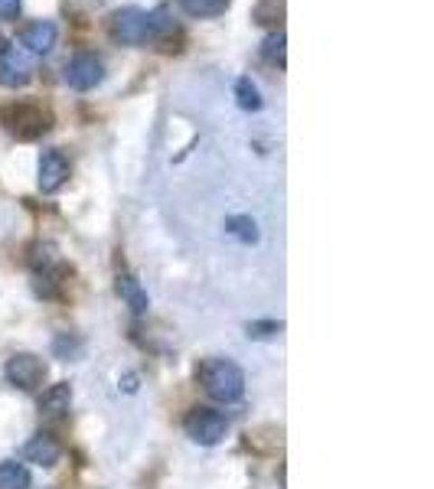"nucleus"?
<instances>
[{
  "mask_svg": "<svg viewBox=\"0 0 434 489\" xmlns=\"http://www.w3.org/2000/svg\"><path fill=\"white\" fill-rule=\"evenodd\" d=\"M200 381H203V389H206L209 399L222 401V405L239 401L245 391L242 369L235 362H229V359H209V362L200 369Z\"/></svg>",
  "mask_w": 434,
  "mask_h": 489,
  "instance_id": "1",
  "label": "nucleus"
},
{
  "mask_svg": "<svg viewBox=\"0 0 434 489\" xmlns=\"http://www.w3.org/2000/svg\"><path fill=\"white\" fill-rule=\"evenodd\" d=\"M108 36L121 46H147L157 40L154 33V20L141 7H121L108 17Z\"/></svg>",
  "mask_w": 434,
  "mask_h": 489,
  "instance_id": "2",
  "label": "nucleus"
},
{
  "mask_svg": "<svg viewBox=\"0 0 434 489\" xmlns=\"http://www.w3.org/2000/svg\"><path fill=\"white\" fill-rule=\"evenodd\" d=\"M184 428L196 444L212 447V444H219V440L226 437L229 424H226V418L219 415V411H212V408H193L190 415H186Z\"/></svg>",
  "mask_w": 434,
  "mask_h": 489,
  "instance_id": "3",
  "label": "nucleus"
},
{
  "mask_svg": "<svg viewBox=\"0 0 434 489\" xmlns=\"http://www.w3.org/2000/svg\"><path fill=\"white\" fill-rule=\"evenodd\" d=\"M4 125L10 134H17L20 141H33L50 127V118L36 105H10V108H4Z\"/></svg>",
  "mask_w": 434,
  "mask_h": 489,
  "instance_id": "4",
  "label": "nucleus"
},
{
  "mask_svg": "<svg viewBox=\"0 0 434 489\" xmlns=\"http://www.w3.org/2000/svg\"><path fill=\"white\" fill-rule=\"evenodd\" d=\"M105 79V62L95 52H76L66 62V82L76 91H92Z\"/></svg>",
  "mask_w": 434,
  "mask_h": 489,
  "instance_id": "5",
  "label": "nucleus"
},
{
  "mask_svg": "<svg viewBox=\"0 0 434 489\" xmlns=\"http://www.w3.org/2000/svg\"><path fill=\"white\" fill-rule=\"evenodd\" d=\"M42 379H46V362L30 356V353H20V356H14L7 362V381L17 385V389L33 391L42 385Z\"/></svg>",
  "mask_w": 434,
  "mask_h": 489,
  "instance_id": "6",
  "label": "nucleus"
},
{
  "mask_svg": "<svg viewBox=\"0 0 434 489\" xmlns=\"http://www.w3.org/2000/svg\"><path fill=\"white\" fill-rule=\"evenodd\" d=\"M30 79H33V62L17 46H0V85L24 89Z\"/></svg>",
  "mask_w": 434,
  "mask_h": 489,
  "instance_id": "7",
  "label": "nucleus"
},
{
  "mask_svg": "<svg viewBox=\"0 0 434 489\" xmlns=\"http://www.w3.org/2000/svg\"><path fill=\"white\" fill-rule=\"evenodd\" d=\"M69 180V160L59 150H46L40 157V190L59 193Z\"/></svg>",
  "mask_w": 434,
  "mask_h": 489,
  "instance_id": "8",
  "label": "nucleus"
},
{
  "mask_svg": "<svg viewBox=\"0 0 434 489\" xmlns=\"http://www.w3.org/2000/svg\"><path fill=\"white\" fill-rule=\"evenodd\" d=\"M56 40H59V30H56L52 20H33V24L20 33V42H24L33 56H46V52H52Z\"/></svg>",
  "mask_w": 434,
  "mask_h": 489,
  "instance_id": "9",
  "label": "nucleus"
},
{
  "mask_svg": "<svg viewBox=\"0 0 434 489\" xmlns=\"http://www.w3.org/2000/svg\"><path fill=\"white\" fill-rule=\"evenodd\" d=\"M24 456L30 464H40V466H56L59 456H62V447H59L56 440L50 434H36L30 444L24 447Z\"/></svg>",
  "mask_w": 434,
  "mask_h": 489,
  "instance_id": "10",
  "label": "nucleus"
},
{
  "mask_svg": "<svg viewBox=\"0 0 434 489\" xmlns=\"http://www.w3.org/2000/svg\"><path fill=\"white\" fill-rule=\"evenodd\" d=\"M69 401H72V389H69L66 381H59V385H52V389L42 391L40 399V411L50 418H59L69 411Z\"/></svg>",
  "mask_w": 434,
  "mask_h": 489,
  "instance_id": "11",
  "label": "nucleus"
},
{
  "mask_svg": "<svg viewBox=\"0 0 434 489\" xmlns=\"http://www.w3.org/2000/svg\"><path fill=\"white\" fill-rule=\"evenodd\" d=\"M118 294H121V297L131 304V310H137V314L147 310V294H144L141 281L131 277V274H118Z\"/></svg>",
  "mask_w": 434,
  "mask_h": 489,
  "instance_id": "12",
  "label": "nucleus"
},
{
  "mask_svg": "<svg viewBox=\"0 0 434 489\" xmlns=\"http://www.w3.org/2000/svg\"><path fill=\"white\" fill-rule=\"evenodd\" d=\"M229 4L232 0H180V7H184V14H190V17H222L229 10Z\"/></svg>",
  "mask_w": 434,
  "mask_h": 489,
  "instance_id": "13",
  "label": "nucleus"
},
{
  "mask_svg": "<svg viewBox=\"0 0 434 489\" xmlns=\"http://www.w3.org/2000/svg\"><path fill=\"white\" fill-rule=\"evenodd\" d=\"M235 101H239V108L242 111H259L265 101H261V91L259 85L251 82L249 75H242L239 82H235Z\"/></svg>",
  "mask_w": 434,
  "mask_h": 489,
  "instance_id": "14",
  "label": "nucleus"
},
{
  "mask_svg": "<svg viewBox=\"0 0 434 489\" xmlns=\"http://www.w3.org/2000/svg\"><path fill=\"white\" fill-rule=\"evenodd\" d=\"M0 489H30V473L20 464H0Z\"/></svg>",
  "mask_w": 434,
  "mask_h": 489,
  "instance_id": "15",
  "label": "nucleus"
},
{
  "mask_svg": "<svg viewBox=\"0 0 434 489\" xmlns=\"http://www.w3.org/2000/svg\"><path fill=\"white\" fill-rule=\"evenodd\" d=\"M226 232L235 235L239 241H245V245L259 241V225H255V219H249V216H232L226 222Z\"/></svg>",
  "mask_w": 434,
  "mask_h": 489,
  "instance_id": "16",
  "label": "nucleus"
},
{
  "mask_svg": "<svg viewBox=\"0 0 434 489\" xmlns=\"http://www.w3.org/2000/svg\"><path fill=\"white\" fill-rule=\"evenodd\" d=\"M284 33L278 30V33H268L265 42H261V56L271 62V66H284Z\"/></svg>",
  "mask_w": 434,
  "mask_h": 489,
  "instance_id": "17",
  "label": "nucleus"
},
{
  "mask_svg": "<svg viewBox=\"0 0 434 489\" xmlns=\"http://www.w3.org/2000/svg\"><path fill=\"white\" fill-rule=\"evenodd\" d=\"M20 17V0H0V20H17Z\"/></svg>",
  "mask_w": 434,
  "mask_h": 489,
  "instance_id": "18",
  "label": "nucleus"
}]
</instances>
